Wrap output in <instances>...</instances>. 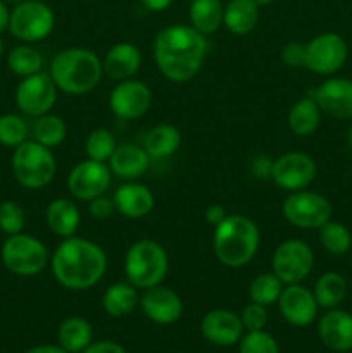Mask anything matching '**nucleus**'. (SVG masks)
I'll return each instance as SVG.
<instances>
[{
	"instance_id": "obj_1",
	"label": "nucleus",
	"mask_w": 352,
	"mask_h": 353,
	"mask_svg": "<svg viewBox=\"0 0 352 353\" xmlns=\"http://www.w3.org/2000/svg\"><path fill=\"white\" fill-rule=\"evenodd\" d=\"M157 71L171 83H188L202 69L207 57V40L186 24H173L159 31L154 40Z\"/></svg>"
},
{
	"instance_id": "obj_41",
	"label": "nucleus",
	"mask_w": 352,
	"mask_h": 353,
	"mask_svg": "<svg viewBox=\"0 0 352 353\" xmlns=\"http://www.w3.org/2000/svg\"><path fill=\"white\" fill-rule=\"evenodd\" d=\"M116 212V207H114V200L107 199L106 195H100L97 199L90 200L88 202V214L97 221H106L109 219L113 214Z\"/></svg>"
},
{
	"instance_id": "obj_51",
	"label": "nucleus",
	"mask_w": 352,
	"mask_h": 353,
	"mask_svg": "<svg viewBox=\"0 0 352 353\" xmlns=\"http://www.w3.org/2000/svg\"><path fill=\"white\" fill-rule=\"evenodd\" d=\"M2 54H3V41L2 38H0V57H2Z\"/></svg>"
},
{
	"instance_id": "obj_20",
	"label": "nucleus",
	"mask_w": 352,
	"mask_h": 353,
	"mask_svg": "<svg viewBox=\"0 0 352 353\" xmlns=\"http://www.w3.org/2000/svg\"><path fill=\"white\" fill-rule=\"evenodd\" d=\"M116 212L126 219H141L154 209V193L148 186L137 181H126L116 190L113 196Z\"/></svg>"
},
{
	"instance_id": "obj_48",
	"label": "nucleus",
	"mask_w": 352,
	"mask_h": 353,
	"mask_svg": "<svg viewBox=\"0 0 352 353\" xmlns=\"http://www.w3.org/2000/svg\"><path fill=\"white\" fill-rule=\"evenodd\" d=\"M26 353H69L62 347H54V345H38V347L30 348Z\"/></svg>"
},
{
	"instance_id": "obj_7",
	"label": "nucleus",
	"mask_w": 352,
	"mask_h": 353,
	"mask_svg": "<svg viewBox=\"0 0 352 353\" xmlns=\"http://www.w3.org/2000/svg\"><path fill=\"white\" fill-rule=\"evenodd\" d=\"M0 255H2V264L6 265L7 271L21 278L40 274L50 262L48 248L45 247L43 241L26 233L7 236Z\"/></svg>"
},
{
	"instance_id": "obj_12",
	"label": "nucleus",
	"mask_w": 352,
	"mask_h": 353,
	"mask_svg": "<svg viewBox=\"0 0 352 353\" xmlns=\"http://www.w3.org/2000/svg\"><path fill=\"white\" fill-rule=\"evenodd\" d=\"M59 88L48 72L26 76L16 88V105L28 117H40L48 114L57 102Z\"/></svg>"
},
{
	"instance_id": "obj_50",
	"label": "nucleus",
	"mask_w": 352,
	"mask_h": 353,
	"mask_svg": "<svg viewBox=\"0 0 352 353\" xmlns=\"http://www.w3.org/2000/svg\"><path fill=\"white\" fill-rule=\"evenodd\" d=\"M347 141H349V147H351V150H352V126H351V130H349V134H347Z\"/></svg>"
},
{
	"instance_id": "obj_25",
	"label": "nucleus",
	"mask_w": 352,
	"mask_h": 353,
	"mask_svg": "<svg viewBox=\"0 0 352 353\" xmlns=\"http://www.w3.org/2000/svg\"><path fill=\"white\" fill-rule=\"evenodd\" d=\"M259 23V6L254 0H230L224 6L223 26L231 34L244 37L255 30Z\"/></svg>"
},
{
	"instance_id": "obj_16",
	"label": "nucleus",
	"mask_w": 352,
	"mask_h": 353,
	"mask_svg": "<svg viewBox=\"0 0 352 353\" xmlns=\"http://www.w3.org/2000/svg\"><path fill=\"white\" fill-rule=\"evenodd\" d=\"M278 309L283 319L297 327H306L316 319L317 302L314 293L309 288L297 285H285L282 295L278 299Z\"/></svg>"
},
{
	"instance_id": "obj_3",
	"label": "nucleus",
	"mask_w": 352,
	"mask_h": 353,
	"mask_svg": "<svg viewBox=\"0 0 352 353\" xmlns=\"http://www.w3.org/2000/svg\"><path fill=\"white\" fill-rule=\"evenodd\" d=\"M261 245L259 228L244 214H228L226 219L214 228L213 250L224 268L240 269L251 264Z\"/></svg>"
},
{
	"instance_id": "obj_44",
	"label": "nucleus",
	"mask_w": 352,
	"mask_h": 353,
	"mask_svg": "<svg viewBox=\"0 0 352 353\" xmlns=\"http://www.w3.org/2000/svg\"><path fill=\"white\" fill-rule=\"evenodd\" d=\"M204 216H206V221L211 224V226L216 228L217 224H221L224 219H226L228 212L223 205H219V203H213V205L207 207Z\"/></svg>"
},
{
	"instance_id": "obj_10",
	"label": "nucleus",
	"mask_w": 352,
	"mask_h": 353,
	"mask_svg": "<svg viewBox=\"0 0 352 353\" xmlns=\"http://www.w3.org/2000/svg\"><path fill=\"white\" fill-rule=\"evenodd\" d=\"M273 272L282 279L283 285L302 283L313 272L314 252L306 241L290 238L276 247L271 259Z\"/></svg>"
},
{
	"instance_id": "obj_6",
	"label": "nucleus",
	"mask_w": 352,
	"mask_h": 353,
	"mask_svg": "<svg viewBox=\"0 0 352 353\" xmlns=\"http://www.w3.org/2000/svg\"><path fill=\"white\" fill-rule=\"evenodd\" d=\"M12 174L21 186L28 190H41L52 183L57 172L52 148L43 147L38 141H24L14 148L10 161Z\"/></svg>"
},
{
	"instance_id": "obj_42",
	"label": "nucleus",
	"mask_w": 352,
	"mask_h": 353,
	"mask_svg": "<svg viewBox=\"0 0 352 353\" xmlns=\"http://www.w3.org/2000/svg\"><path fill=\"white\" fill-rule=\"evenodd\" d=\"M282 61L289 68H299L304 65V45L299 41H290L282 48Z\"/></svg>"
},
{
	"instance_id": "obj_27",
	"label": "nucleus",
	"mask_w": 352,
	"mask_h": 353,
	"mask_svg": "<svg viewBox=\"0 0 352 353\" xmlns=\"http://www.w3.org/2000/svg\"><path fill=\"white\" fill-rule=\"evenodd\" d=\"M182 147V133L173 124H157L147 133L144 148L150 159H168Z\"/></svg>"
},
{
	"instance_id": "obj_38",
	"label": "nucleus",
	"mask_w": 352,
	"mask_h": 353,
	"mask_svg": "<svg viewBox=\"0 0 352 353\" xmlns=\"http://www.w3.org/2000/svg\"><path fill=\"white\" fill-rule=\"evenodd\" d=\"M26 226V214L24 209L14 200H6L0 203V231L7 236L23 233Z\"/></svg>"
},
{
	"instance_id": "obj_47",
	"label": "nucleus",
	"mask_w": 352,
	"mask_h": 353,
	"mask_svg": "<svg viewBox=\"0 0 352 353\" xmlns=\"http://www.w3.org/2000/svg\"><path fill=\"white\" fill-rule=\"evenodd\" d=\"M9 21H10V10L7 9L6 0H0V33L9 30Z\"/></svg>"
},
{
	"instance_id": "obj_14",
	"label": "nucleus",
	"mask_w": 352,
	"mask_h": 353,
	"mask_svg": "<svg viewBox=\"0 0 352 353\" xmlns=\"http://www.w3.org/2000/svg\"><path fill=\"white\" fill-rule=\"evenodd\" d=\"M113 172L106 162L92 159L79 162L71 169L68 176V190L76 200L90 202L100 195H106L110 186Z\"/></svg>"
},
{
	"instance_id": "obj_49",
	"label": "nucleus",
	"mask_w": 352,
	"mask_h": 353,
	"mask_svg": "<svg viewBox=\"0 0 352 353\" xmlns=\"http://www.w3.org/2000/svg\"><path fill=\"white\" fill-rule=\"evenodd\" d=\"M255 3H257L259 7L261 6H268V3H271V2H275V0H254Z\"/></svg>"
},
{
	"instance_id": "obj_2",
	"label": "nucleus",
	"mask_w": 352,
	"mask_h": 353,
	"mask_svg": "<svg viewBox=\"0 0 352 353\" xmlns=\"http://www.w3.org/2000/svg\"><path fill=\"white\" fill-rule=\"evenodd\" d=\"M107 254L99 243L81 236L62 238L50 259L54 279L66 290L86 292L106 276Z\"/></svg>"
},
{
	"instance_id": "obj_31",
	"label": "nucleus",
	"mask_w": 352,
	"mask_h": 353,
	"mask_svg": "<svg viewBox=\"0 0 352 353\" xmlns=\"http://www.w3.org/2000/svg\"><path fill=\"white\" fill-rule=\"evenodd\" d=\"M314 299L323 309H335L347 295V281L338 272H324L314 285Z\"/></svg>"
},
{
	"instance_id": "obj_34",
	"label": "nucleus",
	"mask_w": 352,
	"mask_h": 353,
	"mask_svg": "<svg viewBox=\"0 0 352 353\" xmlns=\"http://www.w3.org/2000/svg\"><path fill=\"white\" fill-rule=\"evenodd\" d=\"M283 288H285V285L275 272H262V274L255 276L248 285V299H251V302L261 303L264 307L273 305V303L278 302Z\"/></svg>"
},
{
	"instance_id": "obj_29",
	"label": "nucleus",
	"mask_w": 352,
	"mask_h": 353,
	"mask_svg": "<svg viewBox=\"0 0 352 353\" xmlns=\"http://www.w3.org/2000/svg\"><path fill=\"white\" fill-rule=\"evenodd\" d=\"M138 302L137 288L130 283H113L102 295V309L110 317L130 316Z\"/></svg>"
},
{
	"instance_id": "obj_40",
	"label": "nucleus",
	"mask_w": 352,
	"mask_h": 353,
	"mask_svg": "<svg viewBox=\"0 0 352 353\" xmlns=\"http://www.w3.org/2000/svg\"><path fill=\"white\" fill-rule=\"evenodd\" d=\"M242 324H244V330L247 331H259L264 330L266 323H268V310L261 303L251 302L242 309L240 314Z\"/></svg>"
},
{
	"instance_id": "obj_5",
	"label": "nucleus",
	"mask_w": 352,
	"mask_h": 353,
	"mask_svg": "<svg viewBox=\"0 0 352 353\" xmlns=\"http://www.w3.org/2000/svg\"><path fill=\"white\" fill-rule=\"evenodd\" d=\"M169 271V257L159 241L141 238L130 245L124 255V274L137 290L162 285Z\"/></svg>"
},
{
	"instance_id": "obj_35",
	"label": "nucleus",
	"mask_w": 352,
	"mask_h": 353,
	"mask_svg": "<svg viewBox=\"0 0 352 353\" xmlns=\"http://www.w3.org/2000/svg\"><path fill=\"white\" fill-rule=\"evenodd\" d=\"M320 243L326 252L333 255H344L352 247V234L344 224L328 221L320 228Z\"/></svg>"
},
{
	"instance_id": "obj_23",
	"label": "nucleus",
	"mask_w": 352,
	"mask_h": 353,
	"mask_svg": "<svg viewBox=\"0 0 352 353\" xmlns=\"http://www.w3.org/2000/svg\"><path fill=\"white\" fill-rule=\"evenodd\" d=\"M150 161L152 159L148 157L144 147L124 143L117 145L107 165L116 178L123 179V181H137L148 171Z\"/></svg>"
},
{
	"instance_id": "obj_24",
	"label": "nucleus",
	"mask_w": 352,
	"mask_h": 353,
	"mask_svg": "<svg viewBox=\"0 0 352 353\" xmlns=\"http://www.w3.org/2000/svg\"><path fill=\"white\" fill-rule=\"evenodd\" d=\"M45 221L48 230L61 238L75 236L81 223L78 205L69 199H54L45 209Z\"/></svg>"
},
{
	"instance_id": "obj_4",
	"label": "nucleus",
	"mask_w": 352,
	"mask_h": 353,
	"mask_svg": "<svg viewBox=\"0 0 352 353\" xmlns=\"http://www.w3.org/2000/svg\"><path fill=\"white\" fill-rule=\"evenodd\" d=\"M48 74L52 76L59 92L71 97L86 95L97 88L102 79V59L90 48H66L54 57Z\"/></svg>"
},
{
	"instance_id": "obj_9",
	"label": "nucleus",
	"mask_w": 352,
	"mask_h": 353,
	"mask_svg": "<svg viewBox=\"0 0 352 353\" xmlns=\"http://www.w3.org/2000/svg\"><path fill=\"white\" fill-rule=\"evenodd\" d=\"M331 203L316 192L299 190L286 195L282 202L283 219L299 230H320L331 221Z\"/></svg>"
},
{
	"instance_id": "obj_26",
	"label": "nucleus",
	"mask_w": 352,
	"mask_h": 353,
	"mask_svg": "<svg viewBox=\"0 0 352 353\" xmlns=\"http://www.w3.org/2000/svg\"><path fill=\"white\" fill-rule=\"evenodd\" d=\"M321 123V109L316 103V100L311 97H304V99L297 100L292 107H290L289 114H286V124L289 130L292 131L295 137L306 138L314 134V131L320 128Z\"/></svg>"
},
{
	"instance_id": "obj_30",
	"label": "nucleus",
	"mask_w": 352,
	"mask_h": 353,
	"mask_svg": "<svg viewBox=\"0 0 352 353\" xmlns=\"http://www.w3.org/2000/svg\"><path fill=\"white\" fill-rule=\"evenodd\" d=\"M59 345L69 353L85 350L93 338V327L83 317H68L59 326Z\"/></svg>"
},
{
	"instance_id": "obj_13",
	"label": "nucleus",
	"mask_w": 352,
	"mask_h": 353,
	"mask_svg": "<svg viewBox=\"0 0 352 353\" xmlns=\"http://www.w3.org/2000/svg\"><path fill=\"white\" fill-rule=\"evenodd\" d=\"M316 172V162L311 155L304 152H286L273 161L269 178L278 188L292 193L306 190L314 181Z\"/></svg>"
},
{
	"instance_id": "obj_45",
	"label": "nucleus",
	"mask_w": 352,
	"mask_h": 353,
	"mask_svg": "<svg viewBox=\"0 0 352 353\" xmlns=\"http://www.w3.org/2000/svg\"><path fill=\"white\" fill-rule=\"evenodd\" d=\"M271 165H273V162L269 161V159H266V157H257L254 161V164H252V171H254V174L257 176H261V178H268L269 174H271Z\"/></svg>"
},
{
	"instance_id": "obj_32",
	"label": "nucleus",
	"mask_w": 352,
	"mask_h": 353,
	"mask_svg": "<svg viewBox=\"0 0 352 353\" xmlns=\"http://www.w3.org/2000/svg\"><path fill=\"white\" fill-rule=\"evenodd\" d=\"M68 137V126L57 114H43L37 117L33 126V140L47 148H55Z\"/></svg>"
},
{
	"instance_id": "obj_33",
	"label": "nucleus",
	"mask_w": 352,
	"mask_h": 353,
	"mask_svg": "<svg viewBox=\"0 0 352 353\" xmlns=\"http://www.w3.org/2000/svg\"><path fill=\"white\" fill-rule=\"evenodd\" d=\"M7 68L16 76L26 78V76L37 74L43 68V57L37 48L30 45H17L7 55Z\"/></svg>"
},
{
	"instance_id": "obj_37",
	"label": "nucleus",
	"mask_w": 352,
	"mask_h": 353,
	"mask_svg": "<svg viewBox=\"0 0 352 353\" xmlns=\"http://www.w3.org/2000/svg\"><path fill=\"white\" fill-rule=\"evenodd\" d=\"M28 138V126L24 119L16 114L0 116V145L16 148Z\"/></svg>"
},
{
	"instance_id": "obj_28",
	"label": "nucleus",
	"mask_w": 352,
	"mask_h": 353,
	"mask_svg": "<svg viewBox=\"0 0 352 353\" xmlns=\"http://www.w3.org/2000/svg\"><path fill=\"white\" fill-rule=\"evenodd\" d=\"M224 6L221 0H192L188 7L190 26L204 37L214 34L223 26Z\"/></svg>"
},
{
	"instance_id": "obj_18",
	"label": "nucleus",
	"mask_w": 352,
	"mask_h": 353,
	"mask_svg": "<svg viewBox=\"0 0 352 353\" xmlns=\"http://www.w3.org/2000/svg\"><path fill=\"white\" fill-rule=\"evenodd\" d=\"M321 112L335 119H352V81L347 78H330L314 92Z\"/></svg>"
},
{
	"instance_id": "obj_36",
	"label": "nucleus",
	"mask_w": 352,
	"mask_h": 353,
	"mask_svg": "<svg viewBox=\"0 0 352 353\" xmlns=\"http://www.w3.org/2000/svg\"><path fill=\"white\" fill-rule=\"evenodd\" d=\"M117 148L116 137L106 128L90 131L85 140V154L86 157L97 162H109L114 150Z\"/></svg>"
},
{
	"instance_id": "obj_52",
	"label": "nucleus",
	"mask_w": 352,
	"mask_h": 353,
	"mask_svg": "<svg viewBox=\"0 0 352 353\" xmlns=\"http://www.w3.org/2000/svg\"><path fill=\"white\" fill-rule=\"evenodd\" d=\"M6 2H14V3H21V2H24V0H6Z\"/></svg>"
},
{
	"instance_id": "obj_22",
	"label": "nucleus",
	"mask_w": 352,
	"mask_h": 353,
	"mask_svg": "<svg viewBox=\"0 0 352 353\" xmlns=\"http://www.w3.org/2000/svg\"><path fill=\"white\" fill-rule=\"evenodd\" d=\"M324 347L333 352L352 350V316L345 310L330 309L317 324Z\"/></svg>"
},
{
	"instance_id": "obj_43",
	"label": "nucleus",
	"mask_w": 352,
	"mask_h": 353,
	"mask_svg": "<svg viewBox=\"0 0 352 353\" xmlns=\"http://www.w3.org/2000/svg\"><path fill=\"white\" fill-rule=\"evenodd\" d=\"M81 353H124V348L119 343H116V341L102 340L90 343Z\"/></svg>"
},
{
	"instance_id": "obj_17",
	"label": "nucleus",
	"mask_w": 352,
	"mask_h": 353,
	"mask_svg": "<svg viewBox=\"0 0 352 353\" xmlns=\"http://www.w3.org/2000/svg\"><path fill=\"white\" fill-rule=\"evenodd\" d=\"M140 299L141 312L155 324H173L183 316V302L175 290L157 285L144 290Z\"/></svg>"
},
{
	"instance_id": "obj_15",
	"label": "nucleus",
	"mask_w": 352,
	"mask_h": 353,
	"mask_svg": "<svg viewBox=\"0 0 352 353\" xmlns=\"http://www.w3.org/2000/svg\"><path fill=\"white\" fill-rule=\"evenodd\" d=\"M152 105V92L144 81L123 79L117 81L109 95V107L117 119L133 121L144 117Z\"/></svg>"
},
{
	"instance_id": "obj_8",
	"label": "nucleus",
	"mask_w": 352,
	"mask_h": 353,
	"mask_svg": "<svg viewBox=\"0 0 352 353\" xmlns=\"http://www.w3.org/2000/svg\"><path fill=\"white\" fill-rule=\"evenodd\" d=\"M55 14L40 0H24L10 10L9 31L23 43H37L54 31Z\"/></svg>"
},
{
	"instance_id": "obj_21",
	"label": "nucleus",
	"mask_w": 352,
	"mask_h": 353,
	"mask_svg": "<svg viewBox=\"0 0 352 353\" xmlns=\"http://www.w3.org/2000/svg\"><path fill=\"white\" fill-rule=\"evenodd\" d=\"M141 52L130 41H119L106 52L102 59L104 74L114 81L130 79L140 71Z\"/></svg>"
},
{
	"instance_id": "obj_19",
	"label": "nucleus",
	"mask_w": 352,
	"mask_h": 353,
	"mask_svg": "<svg viewBox=\"0 0 352 353\" xmlns=\"http://www.w3.org/2000/svg\"><path fill=\"white\" fill-rule=\"evenodd\" d=\"M200 331L211 343L230 347L244 336V324L238 314L226 309H214L202 317Z\"/></svg>"
},
{
	"instance_id": "obj_46",
	"label": "nucleus",
	"mask_w": 352,
	"mask_h": 353,
	"mask_svg": "<svg viewBox=\"0 0 352 353\" xmlns=\"http://www.w3.org/2000/svg\"><path fill=\"white\" fill-rule=\"evenodd\" d=\"M141 6L145 7L150 12H162V10L169 9L173 3V0H140Z\"/></svg>"
},
{
	"instance_id": "obj_39",
	"label": "nucleus",
	"mask_w": 352,
	"mask_h": 353,
	"mask_svg": "<svg viewBox=\"0 0 352 353\" xmlns=\"http://www.w3.org/2000/svg\"><path fill=\"white\" fill-rule=\"evenodd\" d=\"M238 353H280V348L271 334L259 330L247 331V334L240 338Z\"/></svg>"
},
{
	"instance_id": "obj_11",
	"label": "nucleus",
	"mask_w": 352,
	"mask_h": 353,
	"mask_svg": "<svg viewBox=\"0 0 352 353\" xmlns=\"http://www.w3.org/2000/svg\"><path fill=\"white\" fill-rule=\"evenodd\" d=\"M349 48L337 33H321L304 45V68L320 76L337 72L347 61Z\"/></svg>"
}]
</instances>
